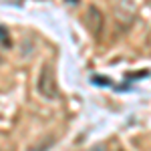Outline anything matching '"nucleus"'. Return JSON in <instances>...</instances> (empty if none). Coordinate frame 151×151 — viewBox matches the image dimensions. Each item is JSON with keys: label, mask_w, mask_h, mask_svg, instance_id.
I'll list each match as a JSON object with an SVG mask.
<instances>
[{"label": "nucleus", "mask_w": 151, "mask_h": 151, "mask_svg": "<svg viewBox=\"0 0 151 151\" xmlns=\"http://www.w3.org/2000/svg\"><path fill=\"white\" fill-rule=\"evenodd\" d=\"M36 91L42 99L47 101H55L58 99V85H57V69L55 63L47 60L40 70H38V79H36Z\"/></svg>", "instance_id": "f257e3e1"}, {"label": "nucleus", "mask_w": 151, "mask_h": 151, "mask_svg": "<svg viewBox=\"0 0 151 151\" xmlns=\"http://www.w3.org/2000/svg\"><path fill=\"white\" fill-rule=\"evenodd\" d=\"M85 26L87 30L91 32V36L99 38L103 35V28H105V16L99 6H89L87 8V14H85Z\"/></svg>", "instance_id": "f03ea898"}, {"label": "nucleus", "mask_w": 151, "mask_h": 151, "mask_svg": "<svg viewBox=\"0 0 151 151\" xmlns=\"http://www.w3.org/2000/svg\"><path fill=\"white\" fill-rule=\"evenodd\" d=\"M135 12H137V6L133 0H119V4L115 6V18L117 22L123 26H129V24L135 20Z\"/></svg>", "instance_id": "7ed1b4c3"}, {"label": "nucleus", "mask_w": 151, "mask_h": 151, "mask_svg": "<svg viewBox=\"0 0 151 151\" xmlns=\"http://www.w3.org/2000/svg\"><path fill=\"white\" fill-rule=\"evenodd\" d=\"M0 45H2L4 48L12 47V38H10V35H8V30H6L4 26H0Z\"/></svg>", "instance_id": "20e7f679"}, {"label": "nucleus", "mask_w": 151, "mask_h": 151, "mask_svg": "<svg viewBox=\"0 0 151 151\" xmlns=\"http://www.w3.org/2000/svg\"><path fill=\"white\" fill-rule=\"evenodd\" d=\"M52 143H55V141H52V137H50V139H47V143H36L35 147H30L28 151H48L50 147H52Z\"/></svg>", "instance_id": "39448f33"}, {"label": "nucleus", "mask_w": 151, "mask_h": 151, "mask_svg": "<svg viewBox=\"0 0 151 151\" xmlns=\"http://www.w3.org/2000/svg\"><path fill=\"white\" fill-rule=\"evenodd\" d=\"M91 81H93V85H99V87H111V85H113L109 79H99V75H95Z\"/></svg>", "instance_id": "423d86ee"}, {"label": "nucleus", "mask_w": 151, "mask_h": 151, "mask_svg": "<svg viewBox=\"0 0 151 151\" xmlns=\"http://www.w3.org/2000/svg\"><path fill=\"white\" fill-rule=\"evenodd\" d=\"M145 45H147V48H149V50H151V32H149V35H147V40H145Z\"/></svg>", "instance_id": "0eeeda50"}, {"label": "nucleus", "mask_w": 151, "mask_h": 151, "mask_svg": "<svg viewBox=\"0 0 151 151\" xmlns=\"http://www.w3.org/2000/svg\"><path fill=\"white\" fill-rule=\"evenodd\" d=\"M91 151H107V149H105L103 145H97V147H93V149H91Z\"/></svg>", "instance_id": "6e6552de"}]
</instances>
